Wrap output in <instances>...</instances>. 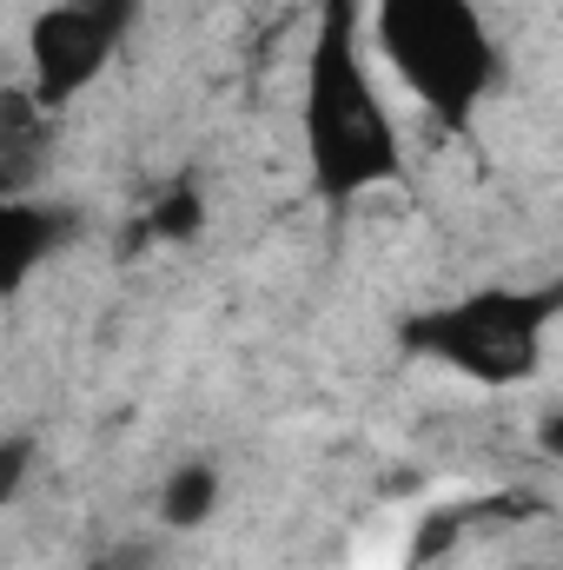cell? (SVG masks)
I'll use <instances>...</instances> for the list:
<instances>
[{
  "label": "cell",
  "instance_id": "obj_4",
  "mask_svg": "<svg viewBox=\"0 0 563 570\" xmlns=\"http://www.w3.org/2000/svg\"><path fill=\"white\" fill-rule=\"evenodd\" d=\"M127 40L120 33H107L93 13H80L73 0H53L47 13H33V27H27V94L47 107V114H60V107H73L100 73H107V60L120 53Z\"/></svg>",
  "mask_w": 563,
  "mask_h": 570
},
{
  "label": "cell",
  "instance_id": "obj_3",
  "mask_svg": "<svg viewBox=\"0 0 563 570\" xmlns=\"http://www.w3.org/2000/svg\"><path fill=\"white\" fill-rule=\"evenodd\" d=\"M557 312H563L557 285H484V292H464L437 312H418L405 325V345L424 352L431 365L457 372L464 385L504 392V385L537 372Z\"/></svg>",
  "mask_w": 563,
  "mask_h": 570
},
{
  "label": "cell",
  "instance_id": "obj_1",
  "mask_svg": "<svg viewBox=\"0 0 563 570\" xmlns=\"http://www.w3.org/2000/svg\"><path fill=\"white\" fill-rule=\"evenodd\" d=\"M298 134L305 173L325 206H352L405 173V134L365 53L358 0H318L305 73H298Z\"/></svg>",
  "mask_w": 563,
  "mask_h": 570
},
{
  "label": "cell",
  "instance_id": "obj_5",
  "mask_svg": "<svg viewBox=\"0 0 563 570\" xmlns=\"http://www.w3.org/2000/svg\"><path fill=\"white\" fill-rule=\"evenodd\" d=\"M67 239V213L47 206V199H27V193H7L0 199V298H13L20 285L33 279Z\"/></svg>",
  "mask_w": 563,
  "mask_h": 570
},
{
  "label": "cell",
  "instance_id": "obj_6",
  "mask_svg": "<svg viewBox=\"0 0 563 570\" xmlns=\"http://www.w3.org/2000/svg\"><path fill=\"white\" fill-rule=\"evenodd\" d=\"M213 511H219V471H213L206 458L179 464V471L159 484V524H166V531H192V524H206Z\"/></svg>",
  "mask_w": 563,
  "mask_h": 570
},
{
  "label": "cell",
  "instance_id": "obj_8",
  "mask_svg": "<svg viewBox=\"0 0 563 570\" xmlns=\"http://www.w3.org/2000/svg\"><path fill=\"white\" fill-rule=\"evenodd\" d=\"M33 464H40V444H33V438H0V511L27 491Z\"/></svg>",
  "mask_w": 563,
  "mask_h": 570
},
{
  "label": "cell",
  "instance_id": "obj_2",
  "mask_svg": "<svg viewBox=\"0 0 563 570\" xmlns=\"http://www.w3.org/2000/svg\"><path fill=\"white\" fill-rule=\"evenodd\" d=\"M365 27V53L405 87L424 120L464 127L491 100L504 53L477 0H378Z\"/></svg>",
  "mask_w": 563,
  "mask_h": 570
},
{
  "label": "cell",
  "instance_id": "obj_11",
  "mask_svg": "<svg viewBox=\"0 0 563 570\" xmlns=\"http://www.w3.org/2000/svg\"><path fill=\"white\" fill-rule=\"evenodd\" d=\"M87 570H120V564H87Z\"/></svg>",
  "mask_w": 563,
  "mask_h": 570
},
{
  "label": "cell",
  "instance_id": "obj_9",
  "mask_svg": "<svg viewBox=\"0 0 563 570\" xmlns=\"http://www.w3.org/2000/svg\"><path fill=\"white\" fill-rule=\"evenodd\" d=\"M73 7H80V13H93V20H100L107 33H120V40H127V33H134V20H140V7H146V0H73Z\"/></svg>",
  "mask_w": 563,
  "mask_h": 570
},
{
  "label": "cell",
  "instance_id": "obj_10",
  "mask_svg": "<svg viewBox=\"0 0 563 570\" xmlns=\"http://www.w3.org/2000/svg\"><path fill=\"white\" fill-rule=\"evenodd\" d=\"M7 193H27V166H13V159H0V199Z\"/></svg>",
  "mask_w": 563,
  "mask_h": 570
},
{
  "label": "cell",
  "instance_id": "obj_7",
  "mask_svg": "<svg viewBox=\"0 0 563 570\" xmlns=\"http://www.w3.org/2000/svg\"><path fill=\"white\" fill-rule=\"evenodd\" d=\"M199 226H206V199H199V186H192V179H172V186L146 206L140 233L166 239V246H186V239H199Z\"/></svg>",
  "mask_w": 563,
  "mask_h": 570
}]
</instances>
